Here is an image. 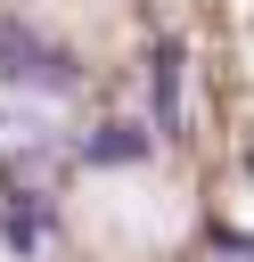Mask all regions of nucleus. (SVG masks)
<instances>
[{"mask_svg": "<svg viewBox=\"0 0 254 262\" xmlns=\"http://www.w3.org/2000/svg\"><path fill=\"white\" fill-rule=\"evenodd\" d=\"M139 156H147V131H139V123H98L90 164H139Z\"/></svg>", "mask_w": 254, "mask_h": 262, "instance_id": "1", "label": "nucleus"}]
</instances>
